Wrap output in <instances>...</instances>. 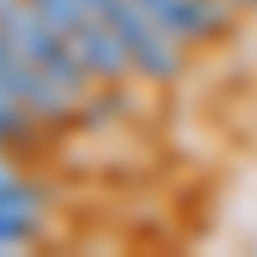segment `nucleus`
I'll return each instance as SVG.
<instances>
[{"mask_svg":"<svg viewBox=\"0 0 257 257\" xmlns=\"http://www.w3.org/2000/svg\"><path fill=\"white\" fill-rule=\"evenodd\" d=\"M0 31L11 36L16 47L26 52V57H31L36 67L52 77V82H57V88H67L72 98H82V103H88V98L98 93L93 67L77 57V47H72V41L62 36L52 21L31 6V0H0Z\"/></svg>","mask_w":257,"mask_h":257,"instance_id":"nucleus-1","label":"nucleus"},{"mask_svg":"<svg viewBox=\"0 0 257 257\" xmlns=\"http://www.w3.org/2000/svg\"><path fill=\"white\" fill-rule=\"evenodd\" d=\"M88 6L98 11L103 26L123 41V52H128V62H134V72L144 82H175L185 72V47L170 41L134 0H88Z\"/></svg>","mask_w":257,"mask_h":257,"instance_id":"nucleus-2","label":"nucleus"},{"mask_svg":"<svg viewBox=\"0 0 257 257\" xmlns=\"http://www.w3.org/2000/svg\"><path fill=\"white\" fill-rule=\"evenodd\" d=\"M31 6L77 47V57L93 67L98 82H128V77H139L134 62H128V52H123V41L98 21V11L88 6V0H31Z\"/></svg>","mask_w":257,"mask_h":257,"instance_id":"nucleus-3","label":"nucleus"},{"mask_svg":"<svg viewBox=\"0 0 257 257\" xmlns=\"http://www.w3.org/2000/svg\"><path fill=\"white\" fill-rule=\"evenodd\" d=\"M0 88H6V93L21 103V108H26V113H36L47 128H67V123H77V118H82V108H88V103L72 98L67 88H57V82L41 72V67H36V62L16 47L6 31H0Z\"/></svg>","mask_w":257,"mask_h":257,"instance_id":"nucleus-4","label":"nucleus"},{"mask_svg":"<svg viewBox=\"0 0 257 257\" xmlns=\"http://www.w3.org/2000/svg\"><path fill=\"white\" fill-rule=\"evenodd\" d=\"M134 6L155 21L170 41H180V47H206V41L226 36L231 16H237L231 0H134Z\"/></svg>","mask_w":257,"mask_h":257,"instance_id":"nucleus-5","label":"nucleus"}]
</instances>
